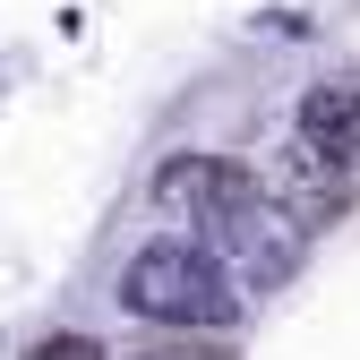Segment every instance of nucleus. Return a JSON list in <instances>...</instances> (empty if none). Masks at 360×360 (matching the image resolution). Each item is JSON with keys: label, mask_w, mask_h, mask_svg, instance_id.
<instances>
[{"label": "nucleus", "mask_w": 360, "mask_h": 360, "mask_svg": "<svg viewBox=\"0 0 360 360\" xmlns=\"http://www.w3.org/2000/svg\"><path fill=\"white\" fill-rule=\"evenodd\" d=\"M120 309H129V318H155V326H232L240 318V292H232V275H223L206 249L155 240V249L129 257Z\"/></svg>", "instance_id": "1"}, {"label": "nucleus", "mask_w": 360, "mask_h": 360, "mask_svg": "<svg viewBox=\"0 0 360 360\" xmlns=\"http://www.w3.org/2000/svg\"><path fill=\"white\" fill-rule=\"evenodd\" d=\"M300 249H309V232H300L275 198H249L223 232H206V257L232 275V292H275L292 266H300Z\"/></svg>", "instance_id": "2"}, {"label": "nucleus", "mask_w": 360, "mask_h": 360, "mask_svg": "<svg viewBox=\"0 0 360 360\" xmlns=\"http://www.w3.org/2000/svg\"><path fill=\"white\" fill-rule=\"evenodd\" d=\"M249 198H257V172L223 163V155H172L155 172V214L163 223H189V232H223Z\"/></svg>", "instance_id": "3"}, {"label": "nucleus", "mask_w": 360, "mask_h": 360, "mask_svg": "<svg viewBox=\"0 0 360 360\" xmlns=\"http://www.w3.org/2000/svg\"><path fill=\"white\" fill-rule=\"evenodd\" d=\"M300 146L326 155V163L360 155V77H318L300 95Z\"/></svg>", "instance_id": "4"}, {"label": "nucleus", "mask_w": 360, "mask_h": 360, "mask_svg": "<svg viewBox=\"0 0 360 360\" xmlns=\"http://www.w3.org/2000/svg\"><path fill=\"white\" fill-rule=\"evenodd\" d=\"M34 360H103V352L86 335H52V343H34Z\"/></svg>", "instance_id": "5"}, {"label": "nucleus", "mask_w": 360, "mask_h": 360, "mask_svg": "<svg viewBox=\"0 0 360 360\" xmlns=\"http://www.w3.org/2000/svg\"><path fill=\"white\" fill-rule=\"evenodd\" d=\"M138 360H172V352H138Z\"/></svg>", "instance_id": "6"}]
</instances>
